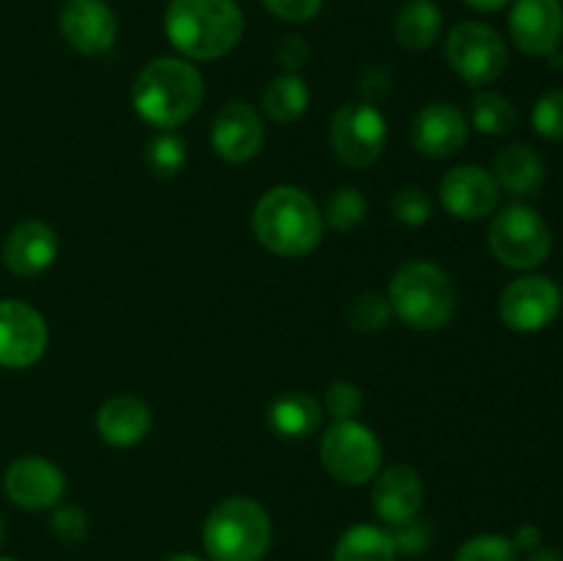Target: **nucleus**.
I'll return each mask as SVG.
<instances>
[{
    "mask_svg": "<svg viewBox=\"0 0 563 561\" xmlns=\"http://www.w3.org/2000/svg\"><path fill=\"white\" fill-rule=\"evenodd\" d=\"M561 6H563V3H561Z\"/></svg>",
    "mask_w": 563,
    "mask_h": 561,
    "instance_id": "nucleus-43",
    "label": "nucleus"
},
{
    "mask_svg": "<svg viewBox=\"0 0 563 561\" xmlns=\"http://www.w3.org/2000/svg\"><path fill=\"white\" fill-rule=\"evenodd\" d=\"M493 256L509 270H537L544 264L553 248V234L542 215L526 204H511L500 209L487 231Z\"/></svg>",
    "mask_w": 563,
    "mask_h": 561,
    "instance_id": "nucleus-7",
    "label": "nucleus"
},
{
    "mask_svg": "<svg viewBox=\"0 0 563 561\" xmlns=\"http://www.w3.org/2000/svg\"><path fill=\"white\" fill-rule=\"evenodd\" d=\"M410 141L421 154L434 160L454 157L467 143V119L456 105L429 102L412 116Z\"/></svg>",
    "mask_w": 563,
    "mask_h": 561,
    "instance_id": "nucleus-16",
    "label": "nucleus"
},
{
    "mask_svg": "<svg viewBox=\"0 0 563 561\" xmlns=\"http://www.w3.org/2000/svg\"><path fill=\"white\" fill-rule=\"evenodd\" d=\"M203 94V77L192 61L163 55L137 72L132 82V108L159 132H174L198 113Z\"/></svg>",
    "mask_w": 563,
    "mask_h": 561,
    "instance_id": "nucleus-1",
    "label": "nucleus"
},
{
    "mask_svg": "<svg viewBox=\"0 0 563 561\" xmlns=\"http://www.w3.org/2000/svg\"><path fill=\"white\" fill-rule=\"evenodd\" d=\"M399 548H396L394 534L379 526L357 522L346 528L339 537L333 550V561H396Z\"/></svg>",
    "mask_w": 563,
    "mask_h": 561,
    "instance_id": "nucleus-24",
    "label": "nucleus"
},
{
    "mask_svg": "<svg viewBox=\"0 0 563 561\" xmlns=\"http://www.w3.org/2000/svg\"><path fill=\"white\" fill-rule=\"evenodd\" d=\"M165 561H207V559H201V556H196V553H174V556H168Z\"/></svg>",
    "mask_w": 563,
    "mask_h": 561,
    "instance_id": "nucleus-40",
    "label": "nucleus"
},
{
    "mask_svg": "<svg viewBox=\"0 0 563 561\" xmlns=\"http://www.w3.org/2000/svg\"><path fill=\"white\" fill-rule=\"evenodd\" d=\"M319 457H322V468L335 482L346 487H363L374 482L383 468V443L366 424L346 418L324 429L319 440Z\"/></svg>",
    "mask_w": 563,
    "mask_h": 561,
    "instance_id": "nucleus-6",
    "label": "nucleus"
},
{
    "mask_svg": "<svg viewBox=\"0 0 563 561\" xmlns=\"http://www.w3.org/2000/svg\"><path fill=\"white\" fill-rule=\"evenodd\" d=\"M509 33L517 50L526 55L559 53L563 38L561 0H515L509 14Z\"/></svg>",
    "mask_w": 563,
    "mask_h": 561,
    "instance_id": "nucleus-15",
    "label": "nucleus"
},
{
    "mask_svg": "<svg viewBox=\"0 0 563 561\" xmlns=\"http://www.w3.org/2000/svg\"><path fill=\"white\" fill-rule=\"evenodd\" d=\"M445 58L449 66L471 86H487L498 80L509 64V50L500 33L487 22L467 20L451 28L445 38Z\"/></svg>",
    "mask_w": 563,
    "mask_h": 561,
    "instance_id": "nucleus-8",
    "label": "nucleus"
},
{
    "mask_svg": "<svg viewBox=\"0 0 563 561\" xmlns=\"http://www.w3.org/2000/svg\"><path fill=\"white\" fill-rule=\"evenodd\" d=\"M471 121L484 135H506L517 124V110L504 94L482 91L471 102Z\"/></svg>",
    "mask_w": 563,
    "mask_h": 561,
    "instance_id": "nucleus-26",
    "label": "nucleus"
},
{
    "mask_svg": "<svg viewBox=\"0 0 563 561\" xmlns=\"http://www.w3.org/2000/svg\"><path fill=\"white\" fill-rule=\"evenodd\" d=\"M253 234L258 245L280 258H300L317 251L324 237L319 204L302 187H269L253 207Z\"/></svg>",
    "mask_w": 563,
    "mask_h": 561,
    "instance_id": "nucleus-2",
    "label": "nucleus"
},
{
    "mask_svg": "<svg viewBox=\"0 0 563 561\" xmlns=\"http://www.w3.org/2000/svg\"><path fill=\"white\" fill-rule=\"evenodd\" d=\"M528 561H563V559H561V553H555V550L539 548V550H533L531 559H528Z\"/></svg>",
    "mask_w": 563,
    "mask_h": 561,
    "instance_id": "nucleus-39",
    "label": "nucleus"
},
{
    "mask_svg": "<svg viewBox=\"0 0 563 561\" xmlns=\"http://www.w3.org/2000/svg\"><path fill=\"white\" fill-rule=\"evenodd\" d=\"M245 33V14L236 0H170L165 36L187 61L225 58Z\"/></svg>",
    "mask_w": 563,
    "mask_h": 561,
    "instance_id": "nucleus-3",
    "label": "nucleus"
},
{
    "mask_svg": "<svg viewBox=\"0 0 563 561\" xmlns=\"http://www.w3.org/2000/svg\"><path fill=\"white\" fill-rule=\"evenodd\" d=\"M368 201L357 187H339L330 193L328 204H324V223L333 226L335 231H350L366 220Z\"/></svg>",
    "mask_w": 563,
    "mask_h": 561,
    "instance_id": "nucleus-27",
    "label": "nucleus"
},
{
    "mask_svg": "<svg viewBox=\"0 0 563 561\" xmlns=\"http://www.w3.org/2000/svg\"><path fill=\"white\" fill-rule=\"evenodd\" d=\"M0 544H3V520H0Z\"/></svg>",
    "mask_w": 563,
    "mask_h": 561,
    "instance_id": "nucleus-41",
    "label": "nucleus"
},
{
    "mask_svg": "<svg viewBox=\"0 0 563 561\" xmlns=\"http://www.w3.org/2000/svg\"><path fill=\"white\" fill-rule=\"evenodd\" d=\"M396 220L405 226H423L432 218V198L421 187H401L390 201Z\"/></svg>",
    "mask_w": 563,
    "mask_h": 561,
    "instance_id": "nucleus-31",
    "label": "nucleus"
},
{
    "mask_svg": "<svg viewBox=\"0 0 563 561\" xmlns=\"http://www.w3.org/2000/svg\"><path fill=\"white\" fill-rule=\"evenodd\" d=\"M495 179L511 196H537L544 185V168L542 154L528 143H511L504 152L495 157Z\"/></svg>",
    "mask_w": 563,
    "mask_h": 561,
    "instance_id": "nucleus-21",
    "label": "nucleus"
},
{
    "mask_svg": "<svg viewBox=\"0 0 563 561\" xmlns=\"http://www.w3.org/2000/svg\"><path fill=\"white\" fill-rule=\"evenodd\" d=\"M372 506L379 520L390 528H401L418 520L423 506V482L410 465H390L374 476Z\"/></svg>",
    "mask_w": 563,
    "mask_h": 561,
    "instance_id": "nucleus-18",
    "label": "nucleus"
},
{
    "mask_svg": "<svg viewBox=\"0 0 563 561\" xmlns=\"http://www.w3.org/2000/svg\"><path fill=\"white\" fill-rule=\"evenodd\" d=\"M511 542H515L517 553H520V550L522 553H533V550L542 548V531H539L537 526H520Z\"/></svg>",
    "mask_w": 563,
    "mask_h": 561,
    "instance_id": "nucleus-37",
    "label": "nucleus"
},
{
    "mask_svg": "<svg viewBox=\"0 0 563 561\" xmlns=\"http://www.w3.org/2000/svg\"><path fill=\"white\" fill-rule=\"evenodd\" d=\"M0 561H16V559H5V556H0Z\"/></svg>",
    "mask_w": 563,
    "mask_h": 561,
    "instance_id": "nucleus-42",
    "label": "nucleus"
},
{
    "mask_svg": "<svg viewBox=\"0 0 563 561\" xmlns=\"http://www.w3.org/2000/svg\"><path fill=\"white\" fill-rule=\"evenodd\" d=\"M3 493L27 512L55 509L66 495V476L47 457L27 454L11 462L3 473Z\"/></svg>",
    "mask_w": 563,
    "mask_h": 561,
    "instance_id": "nucleus-12",
    "label": "nucleus"
},
{
    "mask_svg": "<svg viewBox=\"0 0 563 561\" xmlns=\"http://www.w3.org/2000/svg\"><path fill=\"white\" fill-rule=\"evenodd\" d=\"M152 407L132 394L110 396L97 413L99 438L115 449H130V446L141 443L152 432Z\"/></svg>",
    "mask_w": 563,
    "mask_h": 561,
    "instance_id": "nucleus-20",
    "label": "nucleus"
},
{
    "mask_svg": "<svg viewBox=\"0 0 563 561\" xmlns=\"http://www.w3.org/2000/svg\"><path fill=\"white\" fill-rule=\"evenodd\" d=\"M322 416L324 410L319 399H313L311 394H302V391H289V394L278 396L267 413L269 429L284 440L311 438L322 427Z\"/></svg>",
    "mask_w": 563,
    "mask_h": 561,
    "instance_id": "nucleus-22",
    "label": "nucleus"
},
{
    "mask_svg": "<svg viewBox=\"0 0 563 561\" xmlns=\"http://www.w3.org/2000/svg\"><path fill=\"white\" fill-rule=\"evenodd\" d=\"M60 251V237L44 220H22L3 240V264L20 278H33L53 267Z\"/></svg>",
    "mask_w": 563,
    "mask_h": 561,
    "instance_id": "nucleus-19",
    "label": "nucleus"
},
{
    "mask_svg": "<svg viewBox=\"0 0 563 561\" xmlns=\"http://www.w3.org/2000/svg\"><path fill=\"white\" fill-rule=\"evenodd\" d=\"M49 330L25 300H0V366L31 369L47 350Z\"/></svg>",
    "mask_w": 563,
    "mask_h": 561,
    "instance_id": "nucleus-11",
    "label": "nucleus"
},
{
    "mask_svg": "<svg viewBox=\"0 0 563 561\" xmlns=\"http://www.w3.org/2000/svg\"><path fill=\"white\" fill-rule=\"evenodd\" d=\"M388 143L385 116L372 102H350L335 110L330 121V146L350 168H368L377 163Z\"/></svg>",
    "mask_w": 563,
    "mask_h": 561,
    "instance_id": "nucleus-9",
    "label": "nucleus"
},
{
    "mask_svg": "<svg viewBox=\"0 0 563 561\" xmlns=\"http://www.w3.org/2000/svg\"><path fill=\"white\" fill-rule=\"evenodd\" d=\"M533 130L548 141H563V88L544 94L533 108Z\"/></svg>",
    "mask_w": 563,
    "mask_h": 561,
    "instance_id": "nucleus-32",
    "label": "nucleus"
},
{
    "mask_svg": "<svg viewBox=\"0 0 563 561\" xmlns=\"http://www.w3.org/2000/svg\"><path fill=\"white\" fill-rule=\"evenodd\" d=\"M201 539L209 561H264L273 544V520L258 501L234 495L209 509Z\"/></svg>",
    "mask_w": 563,
    "mask_h": 561,
    "instance_id": "nucleus-4",
    "label": "nucleus"
},
{
    "mask_svg": "<svg viewBox=\"0 0 563 561\" xmlns=\"http://www.w3.org/2000/svg\"><path fill=\"white\" fill-rule=\"evenodd\" d=\"M212 146L225 163H247L264 146V121L251 102L223 105L212 121Z\"/></svg>",
    "mask_w": 563,
    "mask_h": 561,
    "instance_id": "nucleus-17",
    "label": "nucleus"
},
{
    "mask_svg": "<svg viewBox=\"0 0 563 561\" xmlns=\"http://www.w3.org/2000/svg\"><path fill=\"white\" fill-rule=\"evenodd\" d=\"M388 302L407 328L440 330L456 311L454 280L434 262H407L390 278Z\"/></svg>",
    "mask_w": 563,
    "mask_h": 561,
    "instance_id": "nucleus-5",
    "label": "nucleus"
},
{
    "mask_svg": "<svg viewBox=\"0 0 563 561\" xmlns=\"http://www.w3.org/2000/svg\"><path fill=\"white\" fill-rule=\"evenodd\" d=\"M324 407L333 416V421H346V418H355L363 407V394L355 383L350 380H335L333 385L324 394Z\"/></svg>",
    "mask_w": 563,
    "mask_h": 561,
    "instance_id": "nucleus-33",
    "label": "nucleus"
},
{
    "mask_svg": "<svg viewBox=\"0 0 563 561\" xmlns=\"http://www.w3.org/2000/svg\"><path fill=\"white\" fill-rule=\"evenodd\" d=\"M275 58H278V64L284 66L286 72L297 75V69H300L308 58V44L302 42L300 36H286L284 42L278 44V50H275Z\"/></svg>",
    "mask_w": 563,
    "mask_h": 561,
    "instance_id": "nucleus-36",
    "label": "nucleus"
},
{
    "mask_svg": "<svg viewBox=\"0 0 563 561\" xmlns=\"http://www.w3.org/2000/svg\"><path fill=\"white\" fill-rule=\"evenodd\" d=\"M264 9L284 22H308L322 11L324 0H262Z\"/></svg>",
    "mask_w": 563,
    "mask_h": 561,
    "instance_id": "nucleus-35",
    "label": "nucleus"
},
{
    "mask_svg": "<svg viewBox=\"0 0 563 561\" xmlns=\"http://www.w3.org/2000/svg\"><path fill=\"white\" fill-rule=\"evenodd\" d=\"M187 163V146L174 132H159L146 143V165L159 179H170Z\"/></svg>",
    "mask_w": 563,
    "mask_h": 561,
    "instance_id": "nucleus-28",
    "label": "nucleus"
},
{
    "mask_svg": "<svg viewBox=\"0 0 563 561\" xmlns=\"http://www.w3.org/2000/svg\"><path fill=\"white\" fill-rule=\"evenodd\" d=\"M60 36L80 55H104L119 36L108 0H66L58 14Z\"/></svg>",
    "mask_w": 563,
    "mask_h": 561,
    "instance_id": "nucleus-14",
    "label": "nucleus"
},
{
    "mask_svg": "<svg viewBox=\"0 0 563 561\" xmlns=\"http://www.w3.org/2000/svg\"><path fill=\"white\" fill-rule=\"evenodd\" d=\"M443 11L434 0H407L394 22V33L399 44L412 53H423L440 38Z\"/></svg>",
    "mask_w": 563,
    "mask_h": 561,
    "instance_id": "nucleus-23",
    "label": "nucleus"
},
{
    "mask_svg": "<svg viewBox=\"0 0 563 561\" xmlns=\"http://www.w3.org/2000/svg\"><path fill=\"white\" fill-rule=\"evenodd\" d=\"M390 314L394 311H390L388 297L368 292V295H361L352 300L346 317H350L352 328L361 330V333H377V330H383L388 324Z\"/></svg>",
    "mask_w": 563,
    "mask_h": 561,
    "instance_id": "nucleus-30",
    "label": "nucleus"
},
{
    "mask_svg": "<svg viewBox=\"0 0 563 561\" xmlns=\"http://www.w3.org/2000/svg\"><path fill=\"white\" fill-rule=\"evenodd\" d=\"M473 11H500L504 6H509L511 0H465Z\"/></svg>",
    "mask_w": 563,
    "mask_h": 561,
    "instance_id": "nucleus-38",
    "label": "nucleus"
},
{
    "mask_svg": "<svg viewBox=\"0 0 563 561\" xmlns=\"http://www.w3.org/2000/svg\"><path fill=\"white\" fill-rule=\"evenodd\" d=\"M308 102H311V91H308L306 80L300 75H291V72L273 77L262 97L264 113L278 124H295L308 110Z\"/></svg>",
    "mask_w": 563,
    "mask_h": 561,
    "instance_id": "nucleus-25",
    "label": "nucleus"
},
{
    "mask_svg": "<svg viewBox=\"0 0 563 561\" xmlns=\"http://www.w3.org/2000/svg\"><path fill=\"white\" fill-rule=\"evenodd\" d=\"M438 198L449 215L460 220H482L495 212L500 185L482 165H456L440 179Z\"/></svg>",
    "mask_w": 563,
    "mask_h": 561,
    "instance_id": "nucleus-13",
    "label": "nucleus"
},
{
    "mask_svg": "<svg viewBox=\"0 0 563 561\" xmlns=\"http://www.w3.org/2000/svg\"><path fill=\"white\" fill-rule=\"evenodd\" d=\"M454 561H517V548L500 534H478L462 542Z\"/></svg>",
    "mask_w": 563,
    "mask_h": 561,
    "instance_id": "nucleus-29",
    "label": "nucleus"
},
{
    "mask_svg": "<svg viewBox=\"0 0 563 561\" xmlns=\"http://www.w3.org/2000/svg\"><path fill=\"white\" fill-rule=\"evenodd\" d=\"M563 292L544 275H522L511 280L498 302L500 319L515 333H539L561 314Z\"/></svg>",
    "mask_w": 563,
    "mask_h": 561,
    "instance_id": "nucleus-10",
    "label": "nucleus"
},
{
    "mask_svg": "<svg viewBox=\"0 0 563 561\" xmlns=\"http://www.w3.org/2000/svg\"><path fill=\"white\" fill-rule=\"evenodd\" d=\"M49 528H53L55 539L66 544H75L80 539H86L88 534V517L86 512L77 509V506H55L53 520H49Z\"/></svg>",
    "mask_w": 563,
    "mask_h": 561,
    "instance_id": "nucleus-34",
    "label": "nucleus"
}]
</instances>
